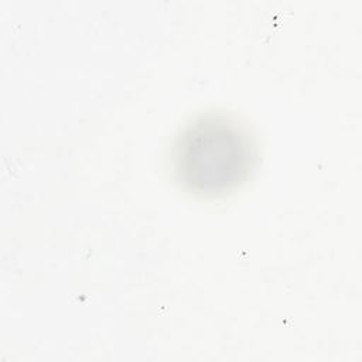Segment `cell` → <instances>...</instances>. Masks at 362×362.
I'll use <instances>...</instances> for the list:
<instances>
[{"label": "cell", "instance_id": "obj_1", "mask_svg": "<svg viewBox=\"0 0 362 362\" xmlns=\"http://www.w3.org/2000/svg\"><path fill=\"white\" fill-rule=\"evenodd\" d=\"M180 184L199 195L225 194L239 185L253 161L246 130L222 115L194 120L178 136L173 151Z\"/></svg>", "mask_w": 362, "mask_h": 362}]
</instances>
